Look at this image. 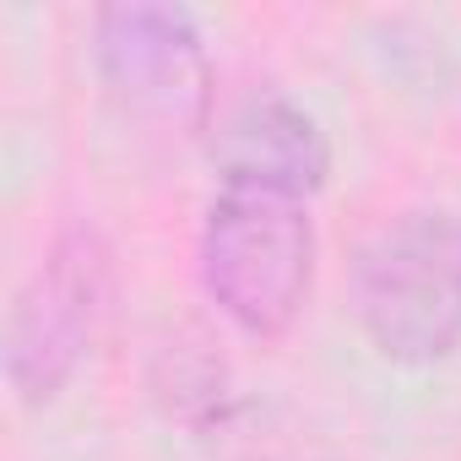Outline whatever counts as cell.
Segmentation results:
<instances>
[{
    "label": "cell",
    "instance_id": "6da1fadb",
    "mask_svg": "<svg viewBox=\"0 0 461 461\" xmlns=\"http://www.w3.org/2000/svg\"><path fill=\"white\" fill-rule=\"evenodd\" d=\"M353 315L369 348L423 369L461 342V212H402L353 261Z\"/></svg>",
    "mask_w": 461,
    "mask_h": 461
},
{
    "label": "cell",
    "instance_id": "7a4b0ae2",
    "mask_svg": "<svg viewBox=\"0 0 461 461\" xmlns=\"http://www.w3.org/2000/svg\"><path fill=\"white\" fill-rule=\"evenodd\" d=\"M315 277L310 206L277 190L217 185L201 228V288L245 337H283Z\"/></svg>",
    "mask_w": 461,
    "mask_h": 461
},
{
    "label": "cell",
    "instance_id": "3957f363",
    "mask_svg": "<svg viewBox=\"0 0 461 461\" xmlns=\"http://www.w3.org/2000/svg\"><path fill=\"white\" fill-rule=\"evenodd\" d=\"M109 288L114 261L104 234L87 222L60 228L6 315V380L23 407H44L71 385L109 310Z\"/></svg>",
    "mask_w": 461,
    "mask_h": 461
},
{
    "label": "cell",
    "instance_id": "277c9868",
    "mask_svg": "<svg viewBox=\"0 0 461 461\" xmlns=\"http://www.w3.org/2000/svg\"><path fill=\"white\" fill-rule=\"evenodd\" d=\"M93 60L109 104L152 136L185 141L212 125V60L179 6H104L93 17Z\"/></svg>",
    "mask_w": 461,
    "mask_h": 461
},
{
    "label": "cell",
    "instance_id": "5b68a950",
    "mask_svg": "<svg viewBox=\"0 0 461 461\" xmlns=\"http://www.w3.org/2000/svg\"><path fill=\"white\" fill-rule=\"evenodd\" d=\"M212 163H217V185L310 201L331 174V141L321 120L288 93H250L217 120Z\"/></svg>",
    "mask_w": 461,
    "mask_h": 461
}]
</instances>
